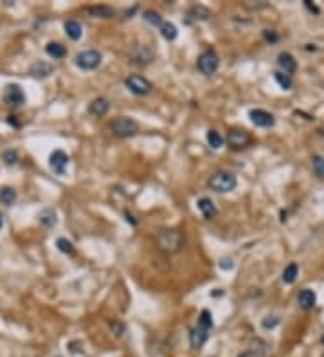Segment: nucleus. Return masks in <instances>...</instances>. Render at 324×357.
<instances>
[{"instance_id":"f257e3e1","label":"nucleus","mask_w":324,"mask_h":357,"mask_svg":"<svg viewBox=\"0 0 324 357\" xmlns=\"http://www.w3.org/2000/svg\"><path fill=\"white\" fill-rule=\"evenodd\" d=\"M157 243L166 253H178L184 247V235L177 229H160L157 235Z\"/></svg>"},{"instance_id":"f03ea898","label":"nucleus","mask_w":324,"mask_h":357,"mask_svg":"<svg viewBox=\"0 0 324 357\" xmlns=\"http://www.w3.org/2000/svg\"><path fill=\"white\" fill-rule=\"evenodd\" d=\"M238 184L236 175H232L231 172H216L213 177L209 178V188L216 193H227L232 192Z\"/></svg>"},{"instance_id":"7ed1b4c3","label":"nucleus","mask_w":324,"mask_h":357,"mask_svg":"<svg viewBox=\"0 0 324 357\" xmlns=\"http://www.w3.org/2000/svg\"><path fill=\"white\" fill-rule=\"evenodd\" d=\"M110 130H112L117 137H134V135L139 132V123L135 121V119H132V117L123 115V117H117V119L112 121Z\"/></svg>"},{"instance_id":"20e7f679","label":"nucleus","mask_w":324,"mask_h":357,"mask_svg":"<svg viewBox=\"0 0 324 357\" xmlns=\"http://www.w3.org/2000/svg\"><path fill=\"white\" fill-rule=\"evenodd\" d=\"M198 70L205 74V76H211V74H215L216 69H218V65H220V60H218V54L215 51H203L200 56H198Z\"/></svg>"},{"instance_id":"39448f33","label":"nucleus","mask_w":324,"mask_h":357,"mask_svg":"<svg viewBox=\"0 0 324 357\" xmlns=\"http://www.w3.org/2000/svg\"><path fill=\"white\" fill-rule=\"evenodd\" d=\"M124 85L128 87L130 92H134L137 96H146L152 92V83L148 81L144 76H139V74H132V76H128L124 80Z\"/></svg>"},{"instance_id":"423d86ee","label":"nucleus","mask_w":324,"mask_h":357,"mask_svg":"<svg viewBox=\"0 0 324 357\" xmlns=\"http://www.w3.org/2000/svg\"><path fill=\"white\" fill-rule=\"evenodd\" d=\"M76 65L83 70H94L101 65V52L83 51L76 56Z\"/></svg>"},{"instance_id":"0eeeda50","label":"nucleus","mask_w":324,"mask_h":357,"mask_svg":"<svg viewBox=\"0 0 324 357\" xmlns=\"http://www.w3.org/2000/svg\"><path fill=\"white\" fill-rule=\"evenodd\" d=\"M4 101L11 107H20L22 103L26 101V94L24 90L20 89V85L16 83H11V85H6L4 89Z\"/></svg>"},{"instance_id":"6e6552de","label":"nucleus","mask_w":324,"mask_h":357,"mask_svg":"<svg viewBox=\"0 0 324 357\" xmlns=\"http://www.w3.org/2000/svg\"><path fill=\"white\" fill-rule=\"evenodd\" d=\"M250 134L247 130H231L229 135H227V145H229L232 150H240V148H245L250 145Z\"/></svg>"},{"instance_id":"1a4fd4ad","label":"nucleus","mask_w":324,"mask_h":357,"mask_svg":"<svg viewBox=\"0 0 324 357\" xmlns=\"http://www.w3.org/2000/svg\"><path fill=\"white\" fill-rule=\"evenodd\" d=\"M248 117H250V121L254 123L256 127L260 128H270L276 125V119H274V115L267 110H261V109H254L248 112Z\"/></svg>"},{"instance_id":"9d476101","label":"nucleus","mask_w":324,"mask_h":357,"mask_svg":"<svg viewBox=\"0 0 324 357\" xmlns=\"http://www.w3.org/2000/svg\"><path fill=\"white\" fill-rule=\"evenodd\" d=\"M49 164H51V168L54 170V173L63 175L65 168H67V164H69V155H67L65 152H62V150H56V152L51 153V157H49Z\"/></svg>"},{"instance_id":"9b49d317","label":"nucleus","mask_w":324,"mask_h":357,"mask_svg":"<svg viewBox=\"0 0 324 357\" xmlns=\"http://www.w3.org/2000/svg\"><path fill=\"white\" fill-rule=\"evenodd\" d=\"M207 338H209V330H205V328H202V326L197 325L189 334L191 346H193V348H202L203 343L207 341Z\"/></svg>"},{"instance_id":"f8f14e48","label":"nucleus","mask_w":324,"mask_h":357,"mask_svg":"<svg viewBox=\"0 0 324 357\" xmlns=\"http://www.w3.org/2000/svg\"><path fill=\"white\" fill-rule=\"evenodd\" d=\"M278 64H279V67L283 69L285 74H292L297 69V62H295V58L290 52H281L278 56Z\"/></svg>"},{"instance_id":"ddd939ff","label":"nucleus","mask_w":324,"mask_h":357,"mask_svg":"<svg viewBox=\"0 0 324 357\" xmlns=\"http://www.w3.org/2000/svg\"><path fill=\"white\" fill-rule=\"evenodd\" d=\"M132 60H134L135 64H150L153 60V52L148 49L146 45H139V47H135L134 51H132Z\"/></svg>"},{"instance_id":"4468645a","label":"nucleus","mask_w":324,"mask_h":357,"mask_svg":"<svg viewBox=\"0 0 324 357\" xmlns=\"http://www.w3.org/2000/svg\"><path fill=\"white\" fill-rule=\"evenodd\" d=\"M198 206V210H200V213L203 215V218H207V220H211V218H215L216 217V213H218V210H216V206L215 202L211 200V198L207 197H203L200 198L197 202Z\"/></svg>"},{"instance_id":"2eb2a0df","label":"nucleus","mask_w":324,"mask_h":357,"mask_svg":"<svg viewBox=\"0 0 324 357\" xmlns=\"http://www.w3.org/2000/svg\"><path fill=\"white\" fill-rule=\"evenodd\" d=\"M297 301H299V305L303 307L305 310H310V308H313V307H315L317 296H315V292H313V291H310V289H303V291L299 292V296H297Z\"/></svg>"},{"instance_id":"dca6fc26","label":"nucleus","mask_w":324,"mask_h":357,"mask_svg":"<svg viewBox=\"0 0 324 357\" xmlns=\"http://www.w3.org/2000/svg\"><path fill=\"white\" fill-rule=\"evenodd\" d=\"M108 110H110V101L107 97H97V99L90 103V114L97 115V117H103Z\"/></svg>"},{"instance_id":"f3484780","label":"nucleus","mask_w":324,"mask_h":357,"mask_svg":"<svg viewBox=\"0 0 324 357\" xmlns=\"http://www.w3.org/2000/svg\"><path fill=\"white\" fill-rule=\"evenodd\" d=\"M65 32H67V36L72 40H79L83 34V29L79 26V22L76 20H69V22H65Z\"/></svg>"},{"instance_id":"a211bd4d","label":"nucleus","mask_w":324,"mask_h":357,"mask_svg":"<svg viewBox=\"0 0 324 357\" xmlns=\"http://www.w3.org/2000/svg\"><path fill=\"white\" fill-rule=\"evenodd\" d=\"M274 80L278 81V85H279L283 90H292L293 80L290 74H285V72H281V70H276V72H274Z\"/></svg>"},{"instance_id":"6ab92c4d","label":"nucleus","mask_w":324,"mask_h":357,"mask_svg":"<svg viewBox=\"0 0 324 357\" xmlns=\"http://www.w3.org/2000/svg\"><path fill=\"white\" fill-rule=\"evenodd\" d=\"M52 72V67L45 62H36V64L31 67V74L34 78H47Z\"/></svg>"},{"instance_id":"aec40b11","label":"nucleus","mask_w":324,"mask_h":357,"mask_svg":"<svg viewBox=\"0 0 324 357\" xmlns=\"http://www.w3.org/2000/svg\"><path fill=\"white\" fill-rule=\"evenodd\" d=\"M45 51H47V54H49L51 58H54V60H58V58H63L65 54H67L65 45L58 44V42H51V44H47Z\"/></svg>"},{"instance_id":"412c9836","label":"nucleus","mask_w":324,"mask_h":357,"mask_svg":"<svg viewBox=\"0 0 324 357\" xmlns=\"http://www.w3.org/2000/svg\"><path fill=\"white\" fill-rule=\"evenodd\" d=\"M299 275V267L295 261H292V263H288L285 267V271H283V281L285 283H288V285H292L293 281H295V278H297Z\"/></svg>"},{"instance_id":"4be33fe9","label":"nucleus","mask_w":324,"mask_h":357,"mask_svg":"<svg viewBox=\"0 0 324 357\" xmlns=\"http://www.w3.org/2000/svg\"><path fill=\"white\" fill-rule=\"evenodd\" d=\"M187 16H191L193 20H209L211 11L205 6H193L189 9Z\"/></svg>"},{"instance_id":"5701e85b","label":"nucleus","mask_w":324,"mask_h":357,"mask_svg":"<svg viewBox=\"0 0 324 357\" xmlns=\"http://www.w3.org/2000/svg\"><path fill=\"white\" fill-rule=\"evenodd\" d=\"M89 13L92 16H99V18H110V16H114V9L108 6H94V7H89Z\"/></svg>"},{"instance_id":"b1692460","label":"nucleus","mask_w":324,"mask_h":357,"mask_svg":"<svg viewBox=\"0 0 324 357\" xmlns=\"http://www.w3.org/2000/svg\"><path fill=\"white\" fill-rule=\"evenodd\" d=\"M160 34L164 36L168 42H173V40L177 38V27H175V24H171V22H162V26H160Z\"/></svg>"},{"instance_id":"393cba45","label":"nucleus","mask_w":324,"mask_h":357,"mask_svg":"<svg viewBox=\"0 0 324 357\" xmlns=\"http://www.w3.org/2000/svg\"><path fill=\"white\" fill-rule=\"evenodd\" d=\"M207 143H209V146L213 150H220L223 146V137L216 130H209L207 132Z\"/></svg>"},{"instance_id":"a878e982","label":"nucleus","mask_w":324,"mask_h":357,"mask_svg":"<svg viewBox=\"0 0 324 357\" xmlns=\"http://www.w3.org/2000/svg\"><path fill=\"white\" fill-rule=\"evenodd\" d=\"M15 200H16V192H15L13 188H2L0 190V202L2 204L11 206Z\"/></svg>"},{"instance_id":"bb28decb","label":"nucleus","mask_w":324,"mask_h":357,"mask_svg":"<svg viewBox=\"0 0 324 357\" xmlns=\"http://www.w3.org/2000/svg\"><path fill=\"white\" fill-rule=\"evenodd\" d=\"M40 222L47 226V227H52L54 224H56V213L52 210H44L40 213Z\"/></svg>"},{"instance_id":"cd10ccee","label":"nucleus","mask_w":324,"mask_h":357,"mask_svg":"<svg viewBox=\"0 0 324 357\" xmlns=\"http://www.w3.org/2000/svg\"><path fill=\"white\" fill-rule=\"evenodd\" d=\"M311 168H313V172L317 177L323 178L324 177V157L323 155H313L311 157Z\"/></svg>"},{"instance_id":"c85d7f7f","label":"nucleus","mask_w":324,"mask_h":357,"mask_svg":"<svg viewBox=\"0 0 324 357\" xmlns=\"http://www.w3.org/2000/svg\"><path fill=\"white\" fill-rule=\"evenodd\" d=\"M142 18L146 20L150 26H162V18H160V15L157 11H153V9H146L144 11V16Z\"/></svg>"},{"instance_id":"c756f323","label":"nucleus","mask_w":324,"mask_h":357,"mask_svg":"<svg viewBox=\"0 0 324 357\" xmlns=\"http://www.w3.org/2000/svg\"><path fill=\"white\" fill-rule=\"evenodd\" d=\"M198 326H202L205 330H211V326H213V316H211L209 310H202L200 318H198Z\"/></svg>"},{"instance_id":"7c9ffc66","label":"nucleus","mask_w":324,"mask_h":357,"mask_svg":"<svg viewBox=\"0 0 324 357\" xmlns=\"http://www.w3.org/2000/svg\"><path fill=\"white\" fill-rule=\"evenodd\" d=\"M56 247L60 249L62 253H65V255H72V253H74V245H72V242H69L67 238H58Z\"/></svg>"},{"instance_id":"2f4dec72","label":"nucleus","mask_w":324,"mask_h":357,"mask_svg":"<svg viewBox=\"0 0 324 357\" xmlns=\"http://www.w3.org/2000/svg\"><path fill=\"white\" fill-rule=\"evenodd\" d=\"M2 159H4L6 164H16L18 162V153L15 152V150H7V152H4Z\"/></svg>"},{"instance_id":"473e14b6","label":"nucleus","mask_w":324,"mask_h":357,"mask_svg":"<svg viewBox=\"0 0 324 357\" xmlns=\"http://www.w3.org/2000/svg\"><path fill=\"white\" fill-rule=\"evenodd\" d=\"M263 40L268 42V44H276V42H279V34L274 31V29H265L263 31Z\"/></svg>"},{"instance_id":"72a5a7b5","label":"nucleus","mask_w":324,"mask_h":357,"mask_svg":"<svg viewBox=\"0 0 324 357\" xmlns=\"http://www.w3.org/2000/svg\"><path fill=\"white\" fill-rule=\"evenodd\" d=\"M278 323H279V319L278 318H270V316H268V318H265L263 319V323H261V325H263V328H265V330H268V328H274V326L278 325Z\"/></svg>"},{"instance_id":"f704fd0d","label":"nucleus","mask_w":324,"mask_h":357,"mask_svg":"<svg viewBox=\"0 0 324 357\" xmlns=\"http://www.w3.org/2000/svg\"><path fill=\"white\" fill-rule=\"evenodd\" d=\"M110 328L114 330V334L119 338V336H123V332H124V326L121 325V323H117V321H114V323H110Z\"/></svg>"},{"instance_id":"c9c22d12","label":"nucleus","mask_w":324,"mask_h":357,"mask_svg":"<svg viewBox=\"0 0 324 357\" xmlns=\"http://www.w3.org/2000/svg\"><path fill=\"white\" fill-rule=\"evenodd\" d=\"M305 6H306V7H308V9H310L311 13H315V15H317V13H319V7H317V6H315V4H311L310 0H305Z\"/></svg>"},{"instance_id":"e433bc0d","label":"nucleus","mask_w":324,"mask_h":357,"mask_svg":"<svg viewBox=\"0 0 324 357\" xmlns=\"http://www.w3.org/2000/svg\"><path fill=\"white\" fill-rule=\"evenodd\" d=\"M232 265H234L232 260H222L220 261V267L222 269H232Z\"/></svg>"},{"instance_id":"4c0bfd02","label":"nucleus","mask_w":324,"mask_h":357,"mask_svg":"<svg viewBox=\"0 0 324 357\" xmlns=\"http://www.w3.org/2000/svg\"><path fill=\"white\" fill-rule=\"evenodd\" d=\"M124 217L128 218V222L132 224V226H137V220H135V217H134V215H130L128 211H124Z\"/></svg>"},{"instance_id":"58836bf2","label":"nucleus","mask_w":324,"mask_h":357,"mask_svg":"<svg viewBox=\"0 0 324 357\" xmlns=\"http://www.w3.org/2000/svg\"><path fill=\"white\" fill-rule=\"evenodd\" d=\"M2 224H4V220H2V215H0V227H2Z\"/></svg>"}]
</instances>
